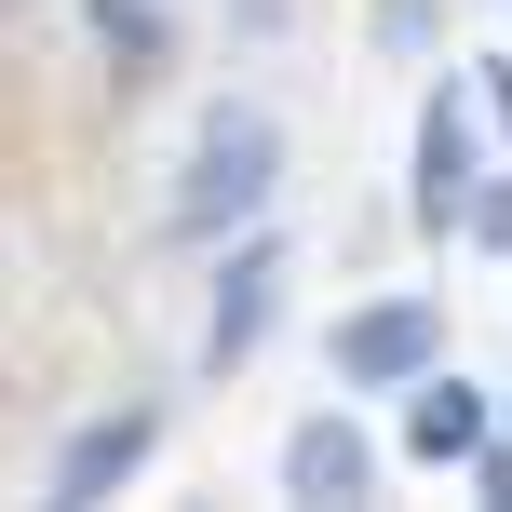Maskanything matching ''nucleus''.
<instances>
[{"instance_id": "1", "label": "nucleus", "mask_w": 512, "mask_h": 512, "mask_svg": "<svg viewBox=\"0 0 512 512\" xmlns=\"http://www.w3.org/2000/svg\"><path fill=\"white\" fill-rule=\"evenodd\" d=\"M270 189H283V135H270V108H203L189 176H176V230H243Z\"/></svg>"}, {"instance_id": "2", "label": "nucleus", "mask_w": 512, "mask_h": 512, "mask_svg": "<svg viewBox=\"0 0 512 512\" xmlns=\"http://www.w3.org/2000/svg\"><path fill=\"white\" fill-rule=\"evenodd\" d=\"M432 364H445V310L432 297H378V310L337 324V378H364V391H418Z\"/></svg>"}, {"instance_id": "3", "label": "nucleus", "mask_w": 512, "mask_h": 512, "mask_svg": "<svg viewBox=\"0 0 512 512\" xmlns=\"http://www.w3.org/2000/svg\"><path fill=\"white\" fill-rule=\"evenodd\" d=\"M149 445H162V418H149V405H122V418H81V432L54 445V512H81V499L135 486V472H149Z\"/></svg>"}, {"instance_id": "4", "label": "nucleus", "mask_w": 512, "mask_h": 512, "mask_svg": "<svg viewBox=\"0 0 512 512\" xmlns=\"http://www.w3.org/2000/svg\"><path fill=\"white\" fill-rule=\"evenodd\" d=\"M472 203H486L472 189V108L432 95V122H418V230H459Z\"/></svg>"}, {"instance_id": "5", "label": "nucleus", "mask_w": 512, "mask_h": 512, "mask_svg": "<svg viewBox=\"0 0 512 512\" xmlns=\"http://www.w3.org/2000/svg\"><path fill=\"white\" fill-rule=\"evenodd\" d=\"M283 486L297 499H364L378 486V445H364L351 418H297V432H283Z\"/></svg>"}, {"instance_id": "6", "label": "nucleus", "mask_w": 512, "mask_h": 512, "mask_svg": "<svg viewBox=\"0 0 512 512\" xmlns=\"http://www.w3.org/2000/svg\"><path fill=\"white\" fill-rule=\"evenodd\" d=\"M270 310H283V256H270V243H243V256H230V283H216L203 351H216V364H243L256 337H270Z\"/></svg>"}, {"instance_id": "7", "label": "nucleus", "mask_w": 512, "mask_h": 512, "mask_svg": "<svg viewBox=\"0 0 512 512\" xmlns=\"http://www.w3.org/2000/svg\"><path fill=\"white\" fill-rule=\"evenodd\" d=\"M405 445H418L432 472H445V459H486V391L432 364V378H418V405H405Z\"/></svg>"}]
</instances>
